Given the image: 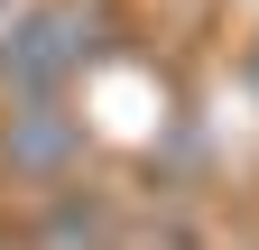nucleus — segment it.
I'll return each mask as SVG.
<instances>
[{
  "label": "nucleus",
  "mask_w": 259,
  "mask_h": 250,
  "mask_svg": "<svg viewBox=\"0 0 259 250\" xmlns=\"http://www.w3.org/2000/svg\"><path fill=\"white\" fill-rule=\"evenodd\" d=\"M83 111L74 93H28V102H0V176L28 185V195H47V185H74L83 176Z\"/></svg>",
  "instance_id": "obj_2"
},
{
  "label": "nucleus",
  "mask_w": 259,
  "mask_h": 250,
  "mask_svg": "<svg viewBox=\"0 0 259 250\" xmlns=\"http://www.w3.org/2000/svg\"><path fill=\"white\" fill-rule=\"evenodd\" d=\"M28 250H120V241H111L102 195H83V185H47L37 223H28Z\"/></svg>",
  "instance_id": "obj_3"
},
{
  "label": "nucleus",
  "mask_w": 259,
  "mask_h": 250,
  "mask_svg": "<svg viewBox=\"0 0 259 250\" xmlns=\"http://www.w3.org/2000/svg\"><path fill=\"white\" fill-rule=\"evenodd\" d=\"M241 84H250V102H259V28H250V47H241Z\"/></svg>",
  "instance_id": "obj_4"
},
{
  "label": "nucleus",
  "mask_w": 259,
  "mask_h": 250,
  "mask_svg": "<svg viewBox=\"0 0 259 250\" xmlns=\"http://www.w3.org/2000/svg\"><path fill=\"white\" fill-rule=\"evenodd\" d=\"M93 56H102V10L93 0H28V10L0 19V102L74 93Z\"/></svg>",
  "instance_id": "obj_1"
}]
</instances>
